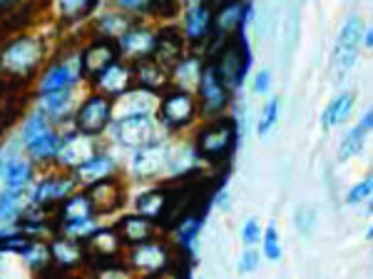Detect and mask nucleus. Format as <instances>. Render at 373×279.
<instances>
[{
  "label": "nucleus",
  "mask_w": 373,
  "mask_h": 279,
  "mask_svg": "<svg viewBox=\"0 0 373 279\" xmlns=\"http://www.w3.org/2000/svg\"><path fill=\"white\" fill-rule=\"evenodd\" d=\"M167 155H169V145L155 143L147 145V147H140L132 152L130 157V172L140 180H147V177H155L162 170H167Z\"/></svg>",
  "instance_id": "6"
},
{
  "label": "nucleus",
  "mask_w": 373,
  "mask_h": 279,
  "mask_svg": "<svg viewBox=\"0 0 373 279\" xmlns=\"http://www.w3.org/2000/svg\"><path fill=\"white\" fill-rule=\"evenodd\" d=\"M90 199L87 197H73L65 205V219L68 222H73V219H82V217H90Z\"/></svg>",
  "instance_id": "35"
},
{
  "label": "nucleus",
  "mask_w": 373,
  "mask_h": 279,
  "mask_svg": "<svg viewBox=\"0 0 373 279\" xmlns=\"http://www.w3.org/2000/svg\"><path fill=\"white\" fill-rule=\"evenodd\" d=\"M107 135L119 147H147V145L162 143V125L155 118H132L115 120L107 125Z\"/></svg>",
  "instance_id": "1"
},
{
  "label": "nucleus",
  "mask_w": 373,
  "mask_h": 279,
  "mask_svg": "<svg viewBox=\"0 0 373 279\" xmlns=\"http://www.w3.org/2000/svg\"><path fill=\"white\" fill-rule=\"evenodd\" d=\"M90 3H77V0H65V3H60L57 6V10L62 12V15H82L85 10H90Z\"/></svg>",
  "instance_id": "46"
},
{
  "label": "nucleus",
  "mask_w": 373,
  "mask_h": 279,
  "mask_svg": "<svg viewBox=\"0 0 373 279\" xmlns=\"http://www.w3.org/2000/svg\"><path fill=\"white\" fill-rule=\"evenodd\" d=\"M20 195H23V190H6V192L0 195V219L10 217L12 212L18 210Z\"/></svg>",
  "instance_id": "39"
},
{
  "label": "nucleus",
  "mask_w": 373,
  "mask_h": 279,
  "mask_svg": "<svg viewBox=\"0 0 373 279\" xmlns=\"http://www.w3.org/2000/svg\"><path fill=\"white\" fill-rule=\"evenodd\" d=\"M217 205L222 207V210H227V207H229V192H227V187H222V195L217 197Z\"/></svg>",
  "instance_id": "48"
},
{
  "label": "nucleus",
  "mask_w": 373,
  "mask_h": 279,
  "mask_svg": "<svg viewBox=\"0 0 373 279\" xmlns=\"http://www.w3.org/2000/svg\"><path fill=\"white\" fill-rule=\"evenodd\" d=\"M194 112H197V105H194V100L186 93H174L162 102V120L169 127H184V125H189Z\"/></svg>",
  "instance_id": "9"
},
{
  "label": "nucleus",
  "mask_w": 373,
  "mask_h": 279,
  "mask_svg": "<svg viewBox=\"0 0 373 279\" xmlns=\"http://www.w3.org/2000/svg\"><path fill=\"white\" fill-rule=\"evenodd\" d=\"M112 57H115V53H112L110 45H93L82 55V65L87 70H93V73H102L112 65Z\"/></svg>",
  "instance_id": "25"
},
{
  "label": "nucleus",
  "mask_w": 373,
  "mask_h": 279,
  "mask_svg": "<svg viewBox=\"0 0 373 279\" xmlns=\"http://www.w3.org/2000/svg\"><path fill=\"white\" fill-rule=\"evenodd\" d=\"M140 80L149 87H162L164 85V73L160 70V65H152V62H144L142 68H140Z\"/></svg>",
  "instance_id": "38"
},
{
  "label": "nucleus",
  "mask_w": 373,
  "mask_h": 279,
  "mask_svg": "<svg viewBox=\"0 0 373 279\" xmlns=\"http://www.w3.org/2000/svg\"><path fill=\"white\" fill-rule=\"evenodd\" d=\"M231 137H234V130L229 125H222V127H211V130L202 132L199 137V147L204 150L207 155H217V152H224L229 147Z\"/></svg>",
  "instance_id": "21"
},
{
  "label": "nucleus",
  "mask_w": 373,
  "mask_h": 279,
  "mask_svg": "<svg viewBox=\"0 0 373 279\" xmlns=\"http://www.w3.org/2000/svg\"><path fill=\"white\" fill-rule=\"evenodd\" d=\"M62 137H57V132L52 127H48L45 132L35 135L32 140L25 143V152L32 157V160H50V157L57 155V150H60Z\"/></svg>",
  "instance_id": "14"
},
{
  "label": "nucleus",
  "mask_w": 373,
  "mask_h": 279,
  "mask_svg": "<svg viewBox=\"0 0 373 279\" xmlns=\"http://www.w3.org/2000/svg\"><path fill=\"white\" fill-rule=\"evenodd\" d=\"M199 230H202V219H186L184 224H180V230H177V237H180V242L184 249L192 252L194 242H197Z\"/></svg>",
  "instance_id": "34"
},
{
  "label": "nucleus",
  "mask_w": 373,
  "mask_h": 279,
  "mask_svg": "<svg viewBox=\"0 0 373 279\" xmlns=\"http://www.w3.org/2000/svg\"><path fill=\"white\" fill-rule=\"evenodd\" d=\"M122 232H124V237H127V240H130V242H144V240H147L149 237V232H152V224L147 222V219L144 217H140V215H137V217H127L122 222Z\"/></svg>",
  "instance_id": "29"
},
{
  "label": "nucleus",
  "mask_w": 373,
  "mask_h": 279,
  "mask_svg": "<svg viewBox=\"0 0 373 279\" xmlns=\"http://www.w3.org/2000/svg\"><path fill=\"white\" fill-rule=\"evenodd\" d=\"M97 155V145L90 135H82V132H73L60 143L55 160L60 162L62 168H82L85 162H90Z\"/></svg>",
  "instance_id": "8"
},
{
  "label": "nucleus",
  "mask_w": 373,
  "mask_h": 279,
  "mask_svg": "<svg viewBox=\"0 0 373 279\" xmlns=\"http://www.w3.org/2000/svg\"><path fill=\"white\" fill-rule=\"evenodd\" d=\"M244 10H247V8H244L242 3H229V6H224L222 10L217 12L219 33H227V30H231V28H239V23H242V18H244Z\"/></svg>",
  "instance_id": "27"
},
{
  "label": "nucleus",
  "mask_w": 373,
  "mask_h": 279,
  "mask_svg": "<svg viewBox=\"0 0 373 279\" xmlns=\"http://www.w3.org/2000/svg\"><path fill=\"white\" fill-rule=\"evenodd\" d=\"M40 57H43V43L35 37H20L3 50L0 62H3V68L12 70V73H28L40 62Z\"/></svg>",
  "instance_id": "3"
},
{
  "label": "nucleus",
  "mask_w": 373,
  "mask_h": 279,
  "mask_svg": "<svg viewBox=\"0 0 373 279\" xmlns=\"http://www.w3.org/2000/svg\"><path fill=\"white\" fill-rule=\"evenodd\" d=\"M160 107V98L152 90H130L119 95V100L112 105L115 120H132V118H152Z\"/></svg>",
  "instance_id": "4"
},
{
  "label": "nucleus",
  "mask_w": 373,
  "mask_h": 279,
  "mask_svg": "<svg viewBox=\"0 0 373 279\" xmlns=\"http://www.w3.org/2000/svg\"><path fill=\"white\" fill-rule=\"evenodd\" d=\"M6 190H25L32 177V165L30 160H10L6 162Z\"/></svg>",
  "instance_id": "22"
},
{
  "label": "nucleus",
  "mask_w": 373,
  "mask_h": 279,
  "mask_svg": "<svg viewBox=\"0 0 373 279\" xmlns=\"http://www.w3.org/2000/svg\"><path fill=\"white\" fill-rule=\"evenodd\" d=\"M132 264L142 272H157L167 264V252L155 242H142L132 249Z\"/></svg>",
  "instance_id": "13"
},
{
  "label": "nucleus",
  "mask_w": 373,
  "mask_h": 279,
  "mask_svg": "<svg viewBox=\"0 0 373 279\" xmlns=\"http://www.w3.org/2000/svg\"><path fill=\"white\" fill-rule=\"evenodd\" d=\"M261 240V224L256 217H249L247 222H244L242 227V242L247 244V247H254V244H259Z\"/></svg>",
  "instance_id": "42"
},
{
  "label": "nucleus",
  "mask_w": 373,
  "mask_h": 279,
  "mask_svg": "<svg viewBox=\"0 0 373 279\" xmlns=\"http://www.w3.org/2000/svg\"><path fill=\"white\" fill-rule=\"evenodd\" d=\"M65 232L70 237H85L90 232H97V224L93 222V217H82V219H73V222L65 224Z\"/></svg>",
  "instance_id": "41"
},
{
  "label": "nucleus",
  "mask_w": 373,
  "mask_h": 279,
  "mask_svg": "<svg viewBox=\"0 0 373 279\" xmlns=\"http://www.w3.org/2000/svg\"><path fill=\"white\" fill-rule=\"evenodd\" d=\"M239 274H251L254 269H259V249L254 247H247L244 249L242 260H239Z\"/></svg>",
  "instance_id": "43"
},
{
  "label": "nucleus",
  "mask_w": 373,
  "mask_h": 279,
  "mask_svg": "<svg viewBox=\"0 0 373 279\" xmlns=\"http://www.w3.org/2000/svg\"><path fill=\"white\" fill-rule=\"evenodd\" d=\"M371 190H373L371 177H366V180H361L358 185H354V187H351V190H348V195H346V205H361L363 199L371 197Z\"/></svg>",
  "instance_id": "40"
},
{
  "label": "nucleus",
  "mask_w": 373,
  "mask_h": 279,
  "mask_svg": "<svg viewBox=\"0 0 373 279\" xmlns=\"http://www.w3.org/2000/svg\"><path fill=\"white\" fill-rule=\"evenodd\" d=\"M93 244H95V249H99V252H107V255H112V252H117L119 240L115 237V232L99 230V232H95Z\"/></svg>",
  "instance_id": "37"
},
{
  "label": "nucleus",
  "mask_w": 373,
  "mask_h": 279,
  "mask_svg": "<svg viewBox=\"0 0 373 279\" xmlns=\"http://www.w3.org/2000/svg\"><path fill=\"white\" fill-rule=\"evenodd\" d=\"M363 140H366V130H363L361 125L351 127V130H348V135L343 137V143L338 145V152H336L338 162H346V160H351V157L361 155V150H363Z\"/></svg>",
  "instance_id": "24"
},
{
  "label": "nucleus",
  "mask_w": 373,
  "mask_h": 279,
  "mask_svg": "<svg viewBox=\"0 0 373 279\" xmlns=\"http://www.w3.org/2000/svg\"><path fill=\"white\" fill-rule=\"evenodd\" d=\"M115 170V160L107 155H95L90 162H85L82 168L75 170V174H77V180L82 182V185H95V182L105 180L107 174Z\"/></svg>",
  "instance_id": "16"
},
{
  "label": "nucleus",
  "mask_w": 373,
  "mask_h": 279,
  "mask_svg": "<svg viewBox=\"0 0 373 279\" xmlns=\"http://www.w3.org/2000/svg\"><path fill=\"white\" fill-rule=\"evenodd\" d=\"M112 120V102L102 95H93L85 100V105L77 110V132L82 135H97L99 130H107V125Z\"/></svg>",
  "instance_id": "5"
},
{
  "label": "nucleus",
  "mask_w": 373,
  "mask_h": 279,
  "mask_svg": "<svg viewBox=\"0 0 373 279\" xmlns=\"http://www.w3.org/2000/svg\"><path fill=\"white\" fill-rule=\"evenodd\" d=\"M127 82H130V70L119 65V62H112L110 68L102 70L97 78V87L99 90H105V93H124L127 90Z\"/></svg>",
  "instance_id": "19"
},
{
  "label": "nucleus",
  "mask_w": 373,
  "mask_h": 279,
  "mask_svg": "<svg viewBox=\"0 0 373 279\" xmlns=\"http://www.w3.org/2000/svg\"><path fill=\"white\" fill-rule=\"evenodd\" d=\"M279 107H281L279 98H271L267 105H264V115H261V120L256 123V135L259 137L269 135V132L274 130V125L279 123Z\"/></svg>",
  "instance_id": "30"
},
{
  "label": "nucleus",
  "mask_w": 373,
  "mask_h": 279,
  "mask_svg": "<svg viewBox=\"0 0 373 279\" xmlns=\"http://www.w3.org/2000/svg\"><path fill=\"white\" fill-rule=\"evenodd\" d=\"M354 102H356V95L354 93H341L338 98H334L329 102V107L323 110V130H331V127H338L348 120L351 110H354Z\"/></svg>",
  "instance_id": "15"
},
{
  "label": "nucleus",
  "mask_w": 373,
  "mask_h": 279,
  "mask_svg": "<svg viewBox=\"0 0 373 279\" xmlns=\"http://www.w3.org/2000/svg\"><path fill=\"white\" fill-rule=\"evenodd\" d=\"M73 190H75V180H70V177H52V180H43V182H37V185H32L28 202L35 205V207L45 205V202H50V199L68 197Z\"/></svg>",
  "instance_id": "10"
},
{
  "label": "nucleus",
  "mask_w": 373,
  "mask_h": 279,
  "mask_svg": "<svg viewBox=\"0 0 373 279\" xmlns=\"http://www.w3.org/2000/svg\"><path fill=\"white\" fill-rule=\"evenodd\" d=\"M52 255L62 264H75V262L80 260V247L75 242H70V240H57V242H52Z\"/></svg>",
  "instance_id": "32"
},
{
  "label": "nucleus",
  "mask_w": 373,
  "mask_h": 279,
  "mask_svg": "<svg viewBox=\"0 0 373 279\" xmlns=\"http://www.w3.org/2000/svg\"><path fill=\"white\" fill-rule=\"evenodd\" d=\"M199 95L204 100L207 112H219L227 105V87H224L222 78H217V70H204V73H202Z\"/></svg>",
  "instance_id": "11"
},
{
  "label": "nucleus",
  "mask_w": 373,
  "mask_h": 279,
  "mask_svg": "<svg viewBox=\"0 0 373 279\" xmlns=\"http://www.w3.org/2000/svg\"><path fill=\"white\" fill-rule=\"evenodd\" d=\"M199 165V155L192 145H174L169 147L167 155V172L169 174H184L186 170H192Z\"/></svg>",
  "instance_id": "17"
},
{
  "label": "nucleus",
  "mask_w": 373,
  "mask_h": 279,
  "mask_svg": "<svg viewBox=\"0 0 373 279\" xmlns=\"http://www.w3.org/2000/svg\"><path fill=\"white\" fill-rule=\"evenodd\" d=\"M261 252L269 262H279L281 260V244H279V232L274 224H269L264 235H261Z\"/></svg>",
  "instance_id": "31"
},
{
  "label": "nucleus",
  "mask_w": 373,
  "mask_h": 279,
  "mask_svg": "<svg viewBox=\"0 0 373 279\" xmlns=\"http://www.w3.org/2000/svg\"><path fill=\"white\" fill-rule=\"evenodd\" d=\"M209 8L202 6V3H192V6L186 8V15H184V35L192 37V40H199V37H204L207 28H209Z\"/></svg>",
  "instance_id": "18"
},
{
  "label": "nucleus",
  "mask_w": 373,
  "mask_h": 279,
  "mask_svg": "<svg viewBox=\"0 0 373 279\" xmlns=\"http://www.w3.org/2000/svg\"><path fill=\"white\" fill-rule=\"evenodd\" d=\"M269 87H271V70L261 68L259 73L254 75V82H251V93H254V95H267Z\"/></svg>",
  "instance_id": "44"
},
{
  "label": "nucleus",
  "mask_w": 373,
  "mask_h": 279,
  "mask_svg": "<svg viewBox=\"0 0 373 279\" xmlns=\"http://www.w3.org/2000/svg\"><path fill=\"white\" fill-rule=\"evenodd\" d=\"M82 73V55H73L68 60L57 62L45 73V78L40 80V95L60 93V90H73L77 78Z\"/></svg>",
  "instance_id": "7"
},
{
  "label": "nucleus",
  "mask_w": 373,
  "mask_h": 279,
  "mask_svg": "<svg viewBox=\"0 0 373 279\" xmlns=\"http://www.w3.org/2000/svg\"><path fill=\"white\" fill-rule=\"evenodd\" d=\"M314 224H316V210L311 205H301L296 210V227L301 235L309 237L314 232Z\"/></svg>",
  "instance_id": "36"
},
{
  "label": "nucleus",
  "mask_w": 373,
  "mask_h": 279,
  "mask_svg": "<svg viewBox=\"0 0 373 279\" xmlns=\"http://www.w3.org/2000/svg\"><path fill=\"white\" fill-rule=\"evenodd\" d=\"M361 127H363V130H371V125H373V112L371 110H366V112H363V120H361Z\"/></svg>",
  "instance_id": "47"
},
{
  "label": "nucleus",
  "mask_w": 373,
  "mask_h": 279,
  "mask_svg": "<svg viewBox=\"0 0 373 279\" xmlns=\"http://www.w3.org/2000/svg\"><path fill=\"white\" fill-rule=\"evenodd\" d=\"M6 170V157H3V147H0V172Z\"/></svg>",
  "instance_id": "49"
},
{
  "label": "nucleus",
  "mask_w": 373,
  "mask_h": 279,
  "mask_svg": "<svg viewBox=\"0 0 373 279\" xmlns=\"http://www.w3.org/2000/svg\"><path fill=\"white\" fill-rule=\"evenodd\" d=\"M73 90H60V93H50V95H40V112L45 118L52 115V118H62L65 112L73 107Z\"/></svg>",
  "instance_id": "23"
},
{
  "label": "nucleus",
  "mask_w": 373,
  "mask_h": 279,
  "mask_svg": "<svg viewBox=\"0 0 373 279\" xmlns=\"http://www.w3.org/2000/svg\"><path fill=\"white\" fill-rule=\"evenodd\" d=\"M174 80L182 87V93L199 90V82H202V62H199L197 57L180 60V65L174 68Z\"/></svg>",
  "instance_id": "20"
},
{
  "label": "nucleus",
  "mask_w": 373,
  "mask_h": 279,
  "mask_svg": "<svg viewBox=\"0 0 373 279\" xmlns=\"http://www.w3.org/2000/svg\"><path fill=\"white\" fill-rule=\"evenodd\" d=\"M162 207H164V195H160V192H144V195H140V197L135 199L137 215H140V217H144V219L160 215Z\"/></svg>",
  "instance_id": "28"
},
{
  "label": "nucleus",
  "mask_w": 373,
  "mask_h": 279,
  "mask_svg": "<svg viewBox=\"0 0 373 279\" xmlns=\"http://www.w3.org/2000/svg\"><path fill=\"white\" fill-rule=\"evenodd\" d=\"M23 257H25V262H30L32 267H37V264H43V262L48 260V249H45L40 242L30 244V247H28V249L23 252Z\"/></svg>",
  "instance_id": "45"
},
{
  "label": "nucleus",
  "mask_w": 373,
  "mask_h": 279,
  "mask_svg": "<svg viewBox=\"0 0 373 279\" xmlns=\"http://www.w3.org/2000/svg\"><path fill=\"white\" fill-rule=\"evenodd\" d=\"M119 48L124 55H147L157 48V35L149 28H130L119 37Z\"/></svg>",
  "instance_id": "12"
},
{
  "label": "nucleus",
  "mask_w": 373,
  "mask_h": 279,
  "mask_svg": "<svg viewBox=\"0 0 373 279\" xmlns=\"http://www.w3.org/2000/svg\"><path fill=\"white\" fill-rule=\"evenodd\" d=\"M363 30H366V25H363V20H361L358 15H348L346 23L341 25L338 37H336V50H334V68L338 78H343L348 70H354V65L358 62Z\"/></svg>",
  "instance_id": "2"
},
{
  "label": "nucleus",
  "mask_w": 373,
  "mask_h": 279,
  "mask_svg": "<svg viewBox=\"0 0 373 279\" xmlns=\"http://www.w3.org/2000/svg\"><path fill=\"white\" fill-rule=\"evenodd\" d=\"M97 30L105 33V35L122 37L124 33L130 30V18L122 15V12H102L97 18Z\"/></svg>",
  "instance_id": "26"
},
{
  "label": "nucleus",
  "mask_w": 373,
  "mask_h": 279,
  "mask_svg": "<svg viewBox=\"0 0 373 279\" xmlns=\"http://www.w3.org/2000/svg\"><path fill=\"white\" fill-rule=\"evenodd\" d=\"M50 125H48V118H45L43 112L37 110L32 118H28V123L20 127V140H23V145L28 143V140H32L35 135H40V132H45L48 130Z\"/></svg>",
  "instance_id": "33"
}]
</instances>
